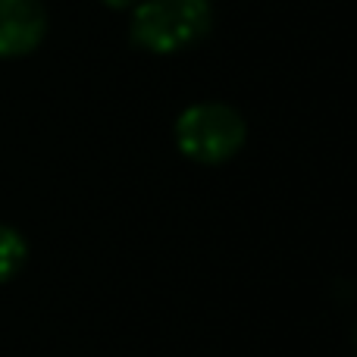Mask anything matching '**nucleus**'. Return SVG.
Instances as JSON below:
<instances>
[{"instance_id": "obj_1", "label": "nucleus", "mask_w": 357, "mask_h": 357, "mask_svg": "<svg viewBox=\"0 0 357 357\" xmlns=\"http://www.w3.org/2000/svg\"><path fill=\"white\" fill-rule=\"evenodd\" d=\"M213 25L210 0H138L129 38L148 54H178L201 41Z\"/></svg>"}, {"instance_id": "obj_2", "label": "nucleus", "mask_w": 357, "mask_h": 357, "mask_svg": "<svg viewBox=\"0 0 357 357\" xmlns=\"http://www.w3.org/2000/svg\"><path fill=\"white\" fill-rule=\"evenodd\" d=\"M248 138V126L235 107L204 100L191 104L176 119V148L201 167H220L232 160Z\"/></svg>"}, {"instance_id": "obj_3", "label": "nucleus", "mask_w": 357, "mask_h": 357, "mask_svg": "<svg viewBox=\"0 0 357 357\" xmlns=\"http://www.w3.org/2000/svg\"><path fill=\"white\" fill-rule=\"evenodd\" d=\"M47 35V10L41 0H0V60L29 56Z\"/></svg>"}, {"instance_id": "obj_4", "label": "nucleus", "mask_w": 357, "mask_h": 357, "mask_svg": "<svg viewBox=\"0 0 357 357\" xmlns=\"http://www.w3.org/2000/svg\"><path fill=\"white\" fill-rule=\"evenodd\" d=\"M29 260V241L19 229L0 222V285L19 276V270Z\"/></svg>"}, {"instance_id": "obj_5", "label": "nucleus", "mask_w": 357, "mask_h": 357, "mask_svg": "<svg viewBox=\"0 0 357 357\" xmlns=\"http://www.w3.org/2000/svg\"><path fill=\"white\" fill-rule=\"evenodd\" d=\"M104 6H110V10H129V6H135L138 0H100Z\"/></svg>"}]
</instances>
